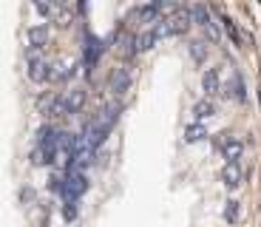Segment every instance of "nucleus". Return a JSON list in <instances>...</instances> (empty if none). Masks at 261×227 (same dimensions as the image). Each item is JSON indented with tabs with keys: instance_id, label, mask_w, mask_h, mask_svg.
I'll return each instance as SVG.
<instances>
[{
	"instance_id": "1a4fd4ad",
	"label": "nucleus",
	"mask_w": 261,
	"mask_h": 227,
	"mask_svg": "<svg viewBox=\"0 0 261 227\" xmlns=\"http://www.w3.org/2000/svg\"><path fill=\"white\" fill-rule=\"evenodd\" d=\"M85 103H88V94H85V88H71V91H68V94H65L68 117H71V114H80V111L85 108Z\"/></svg>"
},
{
	"instance_id": "0eeeda50",
	"label": "nucleus",
	"mask_w": 261,
	"mask_h": 227,
	"mask_svg": "<svg viewBox=\"0 0 261 227\" xmlns=\"http://www.w3.org/2000/svg\"><path fill=\"white\" fill-rule=\"evenodd\" d=\"M190 20H193L196 26H202L204 34H207L210 40H219V29H216L213 17H210V12L204 6H193V9H190Z\"/></svg>"
},
{
	"instance_id": "a211bd4d",
	"label": "nucleus",
	"mask_w": 261,
	"mask_h": 227,
	"mask_svg": "<svg viewBox=\"0 0 261 227\" xmlns=\"http://www.w3.org/2000/svg\"><path fill=\"white\" fill-rule=\"evenodd\" d=\"M239 216H242V205H239L236 199H230L227 208H224V219H227L230 224H236V221H239Z\"/></svg>"
},
{
	"instance_id": "f257e3e1",
	"label": "nucleus",
	"mask_w": 261,
	"mask_h": 227,
	"mask_svg": "<svg viewBox=\"0 0 261 227\" xmlns=\"http://www.w3.org/2000/svg\"><path fill=\"white\" fill-rule=\"evenodd\" d=\"M26 68H29V80L37 85H43L48 80V63L43 60L40 48H29L26 52Z\"/></svg>"
},
{
	"instance_id": "2eb2a0df",
	"label": "nucleus",
	"mask_w": 261,
	"mask_h": 227,
	"mask_svg": "<svg viewBox=\"0 0 261 227\" xmlns=\"http://www.w3.org/2000/svg\"><path fill=\"white\" fill-rule=\"evenodd\" d=\"M224 94H227V97H233V99H239V103H244V99H247V91H244V83H242V77H239V74H233V83L224 88Z\"/></svg>"
},
{
	"instance_id": "aec40b11",
	"label": "nucleus",
	"mask_w": 261,
	"mask_h": 227,
	"mask_svg": "<svg viewBox=\"0 0 261 227\" xmlns=\"http://www.w3.org/2000/svg\"><path fill=\"white\" fill-rule=\"evenodd\" d=\"M224 32H227L230 37H233V43H242V37H239V29H236V23H233V20H227V17H224Z\"/></svg>"
},
{
	"instance_id": "412c9836",
	"label": "nucleus",
	"mask_w": 261,
	"mask_h": 227,
	"mask_svg": "<svg viewBox=\"0 0 261 227\" xmlns=\"http://www.w3.org/2000/svg\"><path fill=\"white\" fill-rule=\"evenodd\" d=\"M63 216H65V221H74L77 219V201H68L63 208Z\"/></svg>"
},
{
	"instance_id": "39448f33",
	"label": "nucleus",
	"mask_w": 261,
	"mask_h": 227,
	"mask_svg": "<svg viewBox=\"0 0 261 227\" xmlns=\"http://www.w3.org/2000/svg\"><path fill=\"white\" fill-rule=\"evenodd\" d=\"M119 114H122V105H119V103L102 105V108H99V114H97V117L91 119V122L97 125V128H102V131H108V134H111V128H114V125H117Z\"/></svg>"
},
{
	"instance_id": "9d476101",
	"label": "nucleus",
	"mask_w": 261,
	"mask_h": 227,
	"mask_svg": "<svg viewBox=\"0 0 261 227\" xmlns=\"http://www.w3.org/2000/svg\"><path fill=\"white\" fill-rule=\"evenodd\" d=\"M156 43H159V37H156V32H153V29L134 34V52H137V54H139V52H150Z\"/></svg>"
},
{
	"instance_id": "f8f14e48",
	"label": "nucleus",
	"mask_w": 261,
	"mask_h": 227,
	"mask_svg": "<svg viewBox=\"0 0 261 227\" xmlns=\"http://www.w3.org/2000/svg\"><path fill=\"white\" fill-rule=\"evenodd\" d=\"M202 88H204L207 97H213V94L222 91V80H219V71H216V68H207V71L202 74Z\"/></svg>"
},
{
	"instance_id": "ddd939ff",
	"label": "nucleus",
	"mask_w": 261,
	"mask_h": 227,
	"mask_svg": "<svg viewBox=\"0 0 261 227\" xmlns=\"http://www.w3.org/2000/svg\"><path fill=\"white\" fill-rule=\"evenodd\" d=\"M29 37V48H43L48 43V26H32L26 32Z\"/></svg>"
},
{
	"instance_id": "7ed1b4c3",
	"label": "nucleus",
	"mask_w": 261,
	"mask_h": 227,
	"mask_svg": "<svg viewBox=\"0 0 261 227\" xmlns=\"http://www.w3.org/2000/svg\"><path fill=\"white\" fill-rule=\"evenodd\" d=\"M130 85H134V74H130V68H125V65L114 68L111 77H108V91H111L114 97H122V94H128Z\"/></svg>"
},
{
	"instance_id": "20e7f679",
	"label": "nucleus",
	"mask_w": 261,
	"mask_h": 227,
	"mask_svg": "<svg viewBox=\"0 0 261 227\" xmlns=\"http://www.w3.org/2000/svg\"><path fill=\"white\" fill-rule=\"evenodd\" d=\"M216 148L222 150V156L227 159V162H239V156H242V150H244V142L239 139V136L219 134V139H216Z\"/></svg>"
},
{
	"instance_id": "dca6fc26",
	"label": "nucleus",
	"mask_w": 261,
	"mask_h": 227,
	"mask_svg": "<svg viewBox=\"0 0 261 227\" xmlns=\"http://www.w3.org/2000/svg\"><path fill=\"white\" fill-rule=\"evenodd\" d=\"M204 136H207V128H204L202 122H193V125H188V128H185V142H188V145L202 142Z\"/></svg>"
},
{
	"instance_id": "423d86ee",
	"label": "nucleus",
	"mask_w": 261,
	"mask_h": 227,
	"mask_svg": "<svg viewBox=\"0 0 261 227\" xmlns=\"http://www.w3.org/2000/svg\"><path fill=\"white\" fill-rule=\"evenodd\" d=\"M77 74V63H68V60H57V63L48 65V80L46 83H68V80Z\"/></svg>"
},
{
	"instance_id": "f03ea898",
	"label": "nucleus",
	"mask_w": 261,
	"mask_h": 227,
	"mask_svg": "<svg viewBox=\"0 0 261 227\" xmlns=\"http://www.w3.org/2000/svg\"><path fill=\"white\" fill-rule=\"evenodd\" d=\"M85 190H88V179H85V173L68 170V173H65V179H63V190H60V193H63L68 201H77Z\"/></svg>"
},
{
	"instance_id": "f3484780",
	"label": "nucleus",
	"mask_w": 261,
	"mask_h": 227,
	"mask_svg": "<svg viewBox=\"0 0 261 227\" xmlns=\"http://www.w3.org/2000/svg\"><path fill=\"white\" fill-rule=\"evenodd\" d=\"M46 114H48V117H68V105H65V97H54Z\"/></svg>"
},
{
	"instance_id": "4468645a",
	"label": "nucleus",
	"mask_w": 261,
	"mask_h": 227,
	"mask_svg": "<svg viewBox=\"0 0 261 227\" xmlns=\"http://www.w3.org/2000/svg\"><path fill=\"white\" fill-rule=\"evenodd\" d=\"M216 114V105L210 103V99H199V103L193 105V119L196 122H202V119H210Z\"/></svg>"
},
{
	"instance_id": "6e6552de",
	"label": "nucleus",
	"mask_w": 261,
	"mask_h": 227,
	"mask_svg": "<svg viewBox=\"0 0 261 227\" xmlns=\"http://www.w3.org/2000/svg\"><path fill=\"white\" fill-rule=\"evenodd\" d=\"M242 165L239 162H227L222 168V182H224V188H230V190H236L239 185H242Z\"/></svg>"
},
{
	"instance_id": "6ab92c4d",
	"label": "nucleus",
	"mask_w": 261,
	"mask_h": 227,
	"mask_svg": "<svg viewBox=\"0 0 261 227\" xmlns=\"http://www.w3.org/2000/svg\"><path fill=\"white\" fill-rule=\"evenodd\" d=\"M190 57H193L196 63H204V57H207V45H204L202 40H193V43H190Z\"/></svg>"
},
{
	"instance_id": "9b49d317",
	"label": "nucleus",
	"mask_w": 261,
	"mask_h": 227,
	"mask_svg": "<svg viewBox=\"0 0 261 227\" xmlns=\"http://www.w3.org/2000/svg\"><path fill=\"white\" fill-rule=\"evenodd\" d=\"M102 40L99 37H91V34H88V37H85V63L88 65H97V60H99V54H102Z\"/></svg>"
}]
</instances>
